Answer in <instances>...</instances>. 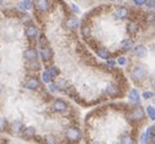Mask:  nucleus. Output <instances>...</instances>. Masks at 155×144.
Wrapping results in <instances>:
<instances>
[{
  "label": "nucleus",
  "instance_id": "4468645a",
  "mask_svg": "<svg viewBox=\"0 0 155 144\" xmlns=\"http://www.w3.org/2000/svg\"><path fill=\"white\" fill-rule=\"evenodd\" d=\"M98 55L102 59H109L110 58V53L107 51V49H105V48H99V49H98Z\"/></svg>",
  "mask_w": 155,
  "mask_h": 144
},
{
  "label": "nucleus",
  "instance_id": "bb28decb",
  "mask_svg": "<svg viewBox=\"0 0 155 144\" xmlns=\"http://www.w3.org/2000/svg\"><path fill=\"white\" fill-rule=\"evenodd\" d=\"M56 87H58V88H66V82H65L64 79H58Z\"/></svg>",
  "mask_w": 155,
  "mask_h": 144
},
{
  "label": "nucleus",
  "instance_id": "412c9836",
  "mask_svg": "<svg viewBox=\"0 0 155 144\" xmlns=\"http://www.w3.org/2000/svg\"><path fill=\"white\" fill-rule=\"evenodd\" d=\"M36 133V129L34 127H27L26 128V131H25V136L26 137H33Z\"/></svg>",
  "mask_w": 155,
  "mask_h": 144
},
{
  "label": "nucleus",
  "instance_id": "f3484780",
  "mask_svg": "<svg viewBox=\"0 0 155 144\" xmlns=\"http://www.w3.org/2000/svg\"><path fill=\"white\" fill-rule=\"evenodd\" d=\"M147 114H148V116L150 117V120H153V121H155V107L154 106H148L147 107Z\"/></svg>",
  "mask_w": 155,
  "mask_h": 144
},
{
  "label": "nucleus",
  "instance_id": "aec40b11",
  "mask_svg": "<svg viewBox=\"0 0 155 144\" xmlns=\"http://www.w3.org/2000/svg\"><path fill=\"white\" fill-rule=\"evenodd\" d=\"M121 142H122V144H134L133 138L130 137V136H123L122 139H121Z\"/></svg>",
  "mask_w": 155,
  "mask_h": 144
},
{
  "label": "nucleus",
  "instance_id": "f704fd0d",
  "mask_svg": "<svg viewBox=\"0 0 155 144\" xmlns=\"http://www.w3.org/2000/svg\"><path fill=\"white\" fill-rule=\"evenodd\" d=\"M46 142H48V144H55V142H54L53 137H46Z\"/></svg>",
  "mask_w": 155,
  "mask_h": 144
},
{
  "label": "nucleus",
  "instance_id": "72a5a7b5",
  "mask_svg": "<svg viewBox=\"0 0 155 144\" xmlns=\"http://www.w3.org/2000/svg\"><path fill=\"white\" fill-rule=\"evenodd\" d=\"M49 88H50V91H51V92H56V91H58L56 84H50V86H49Z\"/></svg>",
  "mask_w": 155,
  "mask_h": 144
},
{
  "label": "nucleus",
  "instance_id": "f257e3e1",
  "mask_svg": "<svg viewBox=\"0 0 155 144\" xmlns=\"http://www.w3.org/2000/svg\"><path fill=\"white\" fill-rule=\"evenodd\" d=\"M148 76V71L144 66H136L132 70V77L136 81H144Z\"/></svg>",
  "mask_w": 155,
  "mask_h": 144
},
{
  "label": "nucleus",
  "instance_id": "473e14b6",
  "mask_svg": "<svg viewBox=\"0 0 155 144\" xmlns=\"http://www.w3.org/2000/svg\"><path fill=\"white\" fill-rule=\"evenodd\" d=\"M140 144H148V137L145 136V133L142 136V142H140Z\"/></svg>",
  "mask_w": 155,
  "mask_h": 144
},
{
  "label": "nucleus",
  "instance_id": "79ce46f5",
  "mask_svg": "<svg viewBox=\"0 0 155 144\" xmlns=\"http://www.w3.org/2000/svg\"><path fill=\"white\" fill-rule=\"evenodd\" d=\"M120 1H121V0H120Z\"/></svg>",
  "mask_w": 155,
  "mask_h": 144
},
{
  "label": "nucleus",
  "instance_id": "7c9ffc66",
  "mask_svg": "<svg viewBox=\"0 0 155 144\" xmlns=\"http://www.w3.org/2000/svg\"><path fill=\"white\" fill-rule=\"evenodd\" d=\"M117 63H119V65H126V63H127V60H126V58H123V56H121V58H119V60H117Z\"/></svg>",
  "mask_w": 155,
  "mask_h": 144
},
{
  "label": "nucleus",
  "instance_id": "c9c22d12",
  "mask_svg": "<svg viewBox=\"0 0 155 144\" xmlns=\"http://www.w3.org/2000/svg\"><path fill=\"white\" fill-rule=\"evenodd\" d=\"M71 8L73 9V11H75V12H79V8H78V6H76L75 4H71Z\"/></svg>",
  "mask_w": 155,
  "mask_h": 144
},
{
  "label": "nucleus",
  "instance_id": "393cba45",
  "mask_svg": "<svg viewBox=\"0 0 155 144\" xmlns=\"http://www.w3.org/2000/svg\"><path fill=\"white\" fill-rule=\"evenodd\" d=\"M21 127H22V123H21V122H13L12 129H13L15 132H20V131H21Z\"/></svg>",
  "mask_w": 155,
  "mask_h": 144
},
{
  "label": "nucleus",
  "instance_id": "2eb2a0df",
  "mask_svg": "<svg viewBox=\"0 0 155 144\" xmlns=\"http://www.w3.org/2000/svg\"><path fill=\"white\" fill-rule=\"evenodd\" d=\"M121 46H122V49L123 50H130L133 48V42L130 39H125L122 43H121Z\"/></svg>",
  "mask_w": 155,
  "mask_h": 144
},
{
  "label": "nucleus",
  "instance_id": "ea45409f",
  "mask_svg": "<svg viewBox=\"0 0 155 144\" xmlns=\"http://www.w3.org/2000/svg\"><path fill=\"white\" fill-rule=\"evenodd\" d=\"M3 1H4V0H0V5H1V4H3Z\"/></svg>",
  "mask_w": 155,
  "mask_h": 144
},
{
  "label": "nucleus",
  "instance_id": "4be33fe9",
  "mask_svg": "<svg viewBox=\"0 0 155 144\" xmlns=\"http://www.w3.org/2000/svg\"><path fill=\"white\" fill-rule=\"evenodd\" d=\"M82 34H83V37L84 38H88L89 36H90V28L87 25H84L83 27H82Z\"/></svg>",
  "mask_w": 155,
  "mask_h": 144
},
{
  "label": "nucleus",
  "instance_id": "a211bd4d",
  "mask_svg": "<svg viewBox=\"0 0 155 144\" xmlns=\"http://www.w3.org/2000/svg\"><path fill=\"white\" fill-rule=\"evenodd\" d=\"M20 8L22 10H29L32 8V0H23L22 4L20 5Z\"/></svg>",
  "mask_w": 155,
  "mask_h": 144
},
{
  "label": "nucleus",
  "instance_id": "a878e982",
  "mask_svg": "<svg viewBox=\"0 0 155 144\" xmlns=\"http://www.w3.org/2000/svg\"><path fill=\"white\" fill-rule=\"evenodd\" d=\"M42 78H43V82H45V83H50V81H51V77H50V74L48 72H44Z\"/></svg>",
  "mask_w": 155,
  "mask_h": 144
},
{
  "label": "nucleus",
  "instance_id": "0eeeda50",
  "mask_svg": "<svg viewBox=\"0 0 155 144\" xmlns=\"http://www.w3.org/2000/svg\"><path fill=\"white\" fill-rule=\"evenodd\" d=\"M40 55H42V58L44 60H49V59H51L53 51H51V49H49V48L42 46V49H40Z\"/></svg>",
  "mask_w": 155,
  "mask_h": 144
},
{
  "label": "nucleus",
  "instance_id": "4c0bfd02",
  "mask_svg": "<svg viewBox=\"0 0 155 144\" xmlns=\"http://www.w3.org/2000/svg\"><path fill=\"white\" fill-rule=\"evenodd\" d=\"M151 83H153V86L155 87V76H154V77L151 78Z\"/></svg>",
  "mask_w": 155,
  "mask_h": 144
},
{
  "label": "nucleus",
  "instance_id": "f8f14e48",
  "mask_svg": "<svg viewBox=\"0 0 155 144\" xmlns=\"http://www.w3.org/2000/svg\"><path fill=\"white\" fill-rule=\"evenodd\" d=\"M37 33H38L37 28L34 26H32V25L26 28V34H27V37H28V38H34L37 36Z\"/></svg>",
  "mask_w": 155,
  "mask_h": 144
},
{
  "label": "nucleus",
  "instance_id": "f03ea898",
  "mask_svg": "<svg viewBox=\"0 0 155 144\" xmlns=\"http://www.w3.org/2000/svg\"><path fill=\"white\" fill-rule=\"evenodd\" d=\"M66 136H67V138L71 139V140H78L81 138V132H79V129L76 128V127H70L69 129H67Z\"/></svg>",
  "mask_w": 155,
  "mask_h": 144
},
{
  "label": "nucleus",
  "instance_id": "9b49d317",
  "mask_svg": "<svg viewBox=\"0 0 155 144\" xmlns=\"http://www.w3.org/2000/svg\"><path fill=\"white\" fill-rule=\"evenodd\" d=\"M66 26H67V28H70V30H76L78 27V20L76 17H71L67 20Z\"/></svg>",
  "mask_w": 155,
  "mask_h": 144
},
{
  "label": "nucleus",
  "instance_id": "ddd939ff",
  "mask_svg": "<svg viewBox=\"0 0 155 144\" xmlns=\"http://www.w3.org/2000/svg\"><path fill=\"white\" fill-rule=\"evenodd\" d=\"M120 93V89L115 86H109L106 88V94L110 95V97H116V95H119Z\"/></svg>",
  "mask_w": 155,
  "mask_h": 144
},
{
  "label": "nucleus",
  "instance_id": "cd10ccee",
  "mask_svg": "<svg viewBox=\"0 0 155 144\" xmlns=\"http://www.w3.org/2000/svg\"><path fill=\"white\" fill-rule=\"evenodd\" d=\"M147 21L150 22V23H151V22H155V13H154V12H150L149 15L147 16Z\"/></svg>",
  "mask_w": 155,
  "mask_h": 144
},
{
  "label": "nucleus",
  "instance_id": "58836bf2",
  "mask_svg": "<svg viewBox=\"0 0 155 144\" xmlns=\"http://www.w3.org/2000/svg\"><path fill=\"white\" fill-rule=\"evenodd\" d=\"M151 139H153V144H155V134L151 137Z\"/></svg>",
  "mask_w": 155,
  "mask_h": 144
},
{
  "label": "nucleus",
  "instance_id": "9d476101",
  "mask_svg": "<svg viewBox=\"0 0 155 144\" xmlns=\"http://www.w3.org/2000/svg\"><path fill=\"white\" fill-rule=\"evenodd\" d=\"M66 107H67L66 103L62 101V100H56L55 103H54V109H55L56 111H60V112H61V111H65Z\"/></svg>",
  "mask_w": 155,
  "mask_h": 144
},
{
  "label": "nucleus",
  "instance_id": "e433bc0d",
  "mask_svg": "<svg viewBox=\"0 0 155 144\" xmlns=\"http://www.w3.org/2000/svg\"><path fill=\"white\" fill-rule=\"evenodd\" d=\"M107 64H109V66H114V65H115V61L110 60V61H107Z\"/></svg>",
  "mask_w": 155,
  "mask_h": 144
},
{
  "label": "nucleus",
  "instance_id": "1a4fd4ad",
  "mask_svg": "<svg viewBox=\"0 0 155 144\" xmlns=\"http://www.w3.org/2000/svg\"><path fill=\"white\" fill-rule=\"evenodd\" d=\"M115 16L120 20H123V18H126L127 16H128V10H127L126 8H120V9L116 10Z\"/></svg>",
  "mask_w": 155,
  "mask_h": 144
},
{
  "label": "nucleus",
  "instance_id": "423d86ee",
  "mask_svg": "<svg viewBox=\"0 0 155 144\" xmlns=\"http://www.w3.org/2000/svg\"><path fill=\"white\" fill-rule=\"evenodd\" d=\"M36 6H37V9L40 10V11H46L49 9V3H48V0H37Z\"/></svg>",
  "mask_w": 155,
  "mask_h": 144
},
{
  "label": "nucleus",
  "instance_id": "7ed1b4c3",
  "mask_svg": "<svg viewBox=\"0 0 155 144\" xmlns=\"http://www.w3.org/2000/svg\"><path fill=\"white\" fill-rule=\"evenodd\" d=\"M131 117L134 120H143L144 119V111L140 106H136L131 111Z\"/></svg>",
  "mask_w": 155,
  "mask_h": 144
},
{
  "label": "nucleus",
  "instance_id": "39448f33",
  "mask_svg": "<svg viewBox=\"0 0 155 144\" xmlns=\"http://www.w3.org/2000/svg\"><path fill=\"white\" fill-rule=\"evenodd\" d=\"M128 99L131 103H133V104H137V103H139L140 100V97H139V93L137 89H132V91L130 92L128 94Z\"/></svg>",
  "mask_w": 155,
  "mask_h": 144
},
{
  "label": "nucleus",
  "instance_id": "5701e85b",
  "mask_svg": "<svg viewBox=\"0 0 155 144\" xmlns=\"http://www.w3.org/2000/svg\"><path fill=\"white\" fill-rule=\"evenodd\" d=\"M155 134V128L153 127V126H150L149 128H148L147 129V132H145V136L148 137V139H149V138H151V137Z\"/></svg>",
  "mask_w": 155,
  "mask_h": 144
},
{
  "label": "nucleus",
  "instance_id": "2f4dec72",
  "mask_svg": "<svg viewBox=\"0 0 155 144\" xmlns=\"http://www.w3.org/2000/svg\"><path fill=\"white\" fill-rule=\"evenodd\" d=\"M145 1H147V0H133V3L136 4V5H138V6L144 5V4H145Z\"/></svg>",
  "mask_w": 155,
  "mask_h": 144
},
{
  "label": "nucleus",
  "instance_id": "c756f323",
  "mask_svg": "<svg viewBox=\"0 0 155 144\" xmlns=\"http://www.w3.org/2000/svg\"><path fill=\"white\" fill-rule=\"evenodd\" d=\"M145 4H147L148 8H150V9H153L154 6H155V1H154V0H147Z\"/></svg>",
  "mask_w": 155,
  "mask_h": 144
},
{
  "label": "nucleus",
  "instance_id": "20e7f679",
  "mask_svg": "<svg viewBox=\"0 0 155 144\" xmlns=\"http://www.w3.org/2000/svg\"><path fill=\"white\" fill-rule=\"evenodd\" d=\"M133 51H134V55L137 58H144L147 55V48L144 45H137L133 49Z\"/></svg>",
  "mask_w": 155,
  "mask_h": 144
},
{
  "label": "nucleus",
  "instance_id": "6e6552de",
  "mask_svg": "<svg viewBox=\"0 0 155 144\" xmlns=\"http://www.w3.org/2000/svg\"><path fill=\"white\" fill-rule=\"evenodd\" d=\"M25 56L27 60H29V61H37V51L36 50H33V49H28V50H26L25 51Z\"/></svg>",
  "mask_w": 155,
  "mask_h": 144
},
{
  "label": "nucleus",
  "instance_id": "dca6fc26",
  "mask_svg": "<svg viewBox=\"0 0 155 144\" xmlns=\"http://www.w3.org/2000/svg\"><path fill=\"white\" fill-rule=\"evenodd\" d=\"M38 86H39V82L37 79H29L27 82V88L28 89H36L38 88Z\"/></svg>",
  "mask_w": 155,
  "mask_h": 144
},
{
  "label": "nucleus",
  "instance_id": "c85d7f7f",
  "mask_svg": "<svg viewBox=\"0 0 155 144\" xmlns=\"http://www.w3.org/2000/svg\"><path fill=\"white\" fill-rule=\"evenodd\" d=\"M153 97H154V93L153 92H144L143 93V98L144 99H150Z\"/></svg>",
  "mask_w": 155,
  "mask_h": 144
},
{
  "label": "nucleus",
  "instance_id": "6ab92c4d",
  "mask_svg": "<svg viewBox=\"0 0 155 144\" xmlns=\"http://www.w3.org/2000/svg\"><path fill=\"white\" fill-rule=\"evenodd\" d=\"M127 28H128V32H130V33H136V32L138 31V28H139V26H138V23H136V22H131Z\"/></svg>",
  "mask_w": 155,
  "mask_h": 144
},
{
  "label": "nucleus",
  "instance_id": "a19ab883",
  "mask_svg": "<svg viewBox=\"0 0 155 144\" xmlns=\"http://www.w3.org/2000/svg\"><path fill=\"white\" fill-rule=\"evenodd\" d=\"M92 144H99V143H95V142H94V143H92Z\"/></svg>",
  "mask_w": 155,
  "mask_h": 144
},
{
  "label": "nucleus",
  "instance_id": "b1692460",
  "mask_svg": "<svg viewBox=\"0 0 155 144\" xmlns=\"http://www.w3.org/2000/svg\"><path fill=\"white\" fill-rule=\"evenodd\" d=\"M48 73L50 74V77H55V76H58L59 74V70L56 67H50L49 70H48Z\"/></svg>",
  "mask_w": 155,
  "mask_h": 144
}]
</instances>
